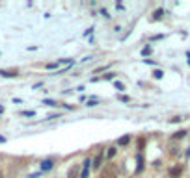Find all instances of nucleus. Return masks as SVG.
<instances>
[{"label":"nucleus","mask_w":190,"mask_h":178,"mask_svg":"<svg viewBox=\"0 0 190 178\" xmlns=\"http://www.w3.org/2000/svg\"><path fill=\"white\" fill-rule=\"evenodd\" d=\"M155 76L157 78H162V71H155Z\"/></svg>","instance_id":"f8f14e48"},{"label":"nucleus","mask_w":190,"mask_h":178,"mask_svg":"<svg viewBox=\"0 0 190 178\" xmlns=\"http://www.w3.org/2000/svg\"><path fill=\"white\" fill-rule=\"evenodd\" d=\"M101 161H102V154H99V156L95 158V161H93V167H95V169H99V167H101Z\"/></svg>","instance_id":"423d86ee"},{"label":"nucleus","mask_w":190,"mask_h":178,"mask_svg":"<svg viewBox=\"0 0 190 178\" xmlns=\"http://www.w3.org/2000/svg\"><path fill=\"white\" fill-rule=\"evenodd\" d=\"M0 74H2V76H9V78H11V76H17V71H0Z\"/></svg>","instance_id":"39448f33"},{"label":"nucleus","mask_w":190,"mask_h":178,"mask_svg":"<svg viewBox=\"0 0 190 178\" xmlns=\"http://www.w3.org/2000/svg\"><path fill=\"white\" fill-rule=\"evenodd\" d=\"M116 156V149H110L108 150V158H114Z\"/></svg>","instance_id":"9b49d317"},{"label":"nucleus","mask_w":190,"mask_h":178,"mask_svg":"<svg viewBox=\"0 0 190 178\" xmlns=\"http://www.w3.org/2000/svg\"><path fill=\"white\" fill-rule=\"evenodd\" d=\"M76 172H78V171H76V167H73V169L69 171V178H76Z\"/></svg>","instance_id":"1a4fd4ad"},{"label":"nucleus","mask_w":190,"mask_h":178,"mask_svg":"<svg viewBox=\"0 0 190 178\" xmlns=\"http://www.w3.org/2000/svg\"><path fill=\"white\" fill-rule=\"evenodd\" d=\"M50 167H52V160H47V161L41 163V171H49Z\"/></svg>","instance_id":"20e7f679"},{"label":"nucleus","mask_w":190,"mask_h":178,"mask_svg":"<svg viewBox=\"0 0 190 178\" xmlns=\"http://www.w3.org/2000/svg\"><path fill=\"white\" fill-rule=\"evenodd\" d=\"M181 172H183V167H172V169H170V176L172 178H179V176H181Z\"/></svg>","instance_id":"f03ea898"},{"label":"nucleus","mask_w":190,"mask_h":178,"mask_svg":"<svg viewBox=\"0 0 190 178\" xmlns=\"http://www.w3.org/2000/svg\"><path fill=\"white\" fill-rule=\"evenodd\" d=\"M162 13H164L162 9H157V11H155V15H153V19H155V21H158V19L162 17Z\"/></svg>","instance_id":"6e6552de"},{"label":"nucleus","mask_w":190,"mask_h":178,"mask_svg":"<svg viewBox=\"0 0 190 178\" xmlns=\"http://www.w3.org/2000/svg\"><path fill=\"white\" fill-rule=\"evenodd\" d=\"M184 134H186V132H184V130H181V132H177V134L173 135V137H175V139H181V137H184Z\"/></svg>","instance_id":"9d476101"},{"label":"nucleus","mask_w":190,"mask_h":178,"mask_svg":"<svg viewBox=\"0 0 190 178\" xmlns=\"http://www.w3.org/2000/svg\"><path fill=\"white\" fill-rule=\"evenodd\" d=\"M101 178H117V172H116V167L114 165H106L101 172Z\"/></svg>","instance_id":"f257e3e1"},{"label":"nucleus","mask_w":190,"mask_h":178,"mask_svg":"<svg viewBox=\"0 0 190 178\" xmlns=\"http://www.w3.org/2000/svg\"><path fill=\"white\" fill-rule=\"evenodd\" d=\"M129 141H131V137H129V135H123L121 139L117 141V145H121V147H123V145H127V143H129Z\"/></svg>","instance_id":"0eeeda50"},{"label":"nucleus","mask_w":190,"mask_h":178,"mask_svg":"<svg viewBox=\"0 0 190 178\" xmlns=\"http://www.w3.org/2000/svg\"><path fill=\"white\" fill-rule=\"evenodd\" d=\"M90 163H91L90 160H86V161H84V171H82L80 178H88V172H90Z\"/></svg>","instance_id":"7ed1b4c3"},{"label":"nucleus","mask_w":190,"mask_h":178,"mask_svg":"<svg viewBox=\"0 0 190 178\" xmlns=\"http://www.w3.org/2000/svg\"><path fill=\"white\" fill-rule=\"evenodd\" d=\"M0 178H2V172H0Z\"/></svg>","instance_id":"ddd939ff"}]
</instances>
